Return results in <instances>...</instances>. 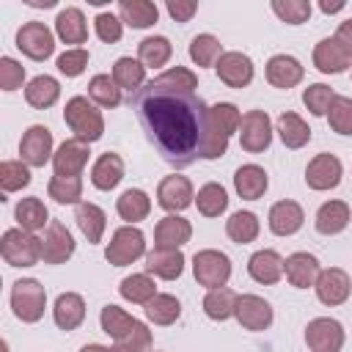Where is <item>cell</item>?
<instances>
[{"instance_id":"obj_1","label":"cell","mask_w":352,"mask_h":352,"mask_svg":"<svg viewBox=\"0 0 352 352\" xmlns=\"http://www.w3.org/2000/svg\"><path fill=\"white\" fill-rule=\"evenodd\" d=\"M129 107L138 113L148 143L170 168H187L201 157L209 107L198 94L148 80L129 96Z\"/></svg>"},{"instance_id":"obj_2","label":"cell","mask_w":352,"mask_h":352,"mask_svg":"<svg viewBox=\"0 0 352 352\" xmlns=\"http://www.w3.org/2000/svg\"><path fill=\"white\" fill-rule=\"evenodd\" d=\"M63 121L74 132V138H80L85 143H94L104 135V118H102L99 107L94 102H88V96H72L66 102Z\"/></svg>"},{"instance_id":"obj_3","label":"cell","mask_w":352,"mask_h":352,"mask_svg":"<svg viewBox=\"0 0 352 352\" xmlns=\"http://www.w3.org/2000/svg\"><path fill=\"white\" fill-rule=\"evenodd\" d=\"M11 308L19 322H38L47 308V292L36 278H19L11 286Z\"/></svg>"},{"instance_id":"obj_4","label":"cell","mask_w":352,"mask_h":352,"mask_svg":"<svg viewBox=\"0 0 352 352\" xmlns=\"http://www.w3.org/2000/svg\"><path fill=\"white\" fill-rule=\"evenodd\" d=\"M0 253L11 267H33L41 261V239L25 228H8L0 239Z\"/></svg>"},{"instance_id":"obj_5","label":"cell","mask_w":352,"mask_h":352,"mask_svg":"<svg viewBox=\"0 0 352 352\" xmlns=\"http://www.w3.org/2000/svg\"><path fill=\"white\" fill-rule=\"evenodd\" d=\"M146 256V236L140 228L135 226H121L113 231L107 248H104V258L113 264V267H126L138 258Z\"/></svg>"},{"instance_id":"obj_6","label":"cell","mask_w":352,"mask_h":352,"mask_svg":"<svg viewBox=\"0 0 352 352\" xmlns=\"http://www.w3.org/2000/svg\"><path fill=\"white\" fill-rule=\"evenodd\" d=\"M192 275L201 286L206 289H220L228 283L231 278V258L214 248H206V250H198L192 256Z\"/></svg>"},{"instance_id":"obj_7","label":"cell","mask_w":352,"mask_h":352,"mask_svg":"<svg viewBox=\"0 0 352 352\" xmlns=\"http://www.w3.org/2000/svg\"><path fill=\"white\" fill-rule=\"evenodd\" d=\"M272 143V121L264 110H248L239 121V146L250 154L267 151Z\"/></svg>"},{"instance_id":"obj_8","label":"cell","mask_w":352,"mask_h":352,"mask_svg":"<svg viewBox=\"0 0 352 352\" xmlns=\"http://www.w3.org/2000/svg\"><path fill=\"white\" fill-rule=\"evenodd\" d=\"M344 338H346V333H344L341 322L330 319V316H316L305 327V344L311 352H341Z\"/></svg>"},{"instance_id":"obj_9","label":"cell","mask_w":352,"mask_h":352,"mask_svg":"<svg viewBox=\"0 0 352 352\" xmlns=\"http://www.w3.org/2000/svg\"><path fill=\"white\" fill-rule=\"evenodd\" d=\"M52 154V132L44 124H33L25 129L22 140H19V160L28 168H44L50 162Z\"/></svg>"},{"instance_id":"obj_10","label":"cell","mask_w":352,"mask_h":352,"mask_svg":"<svg viewBox=\"0 0 352 352\" xmlns=\"http://www.w3.org/2000/svg\"><path fill=\"white\" fill-rule=\"evenodd\" d=\"M16 47L30 60H47L55 52V36L44 22H25L16 30Z\"/></svg>"},{"instance_id":"obj_11","label":"cell","mask_w":352,"mask_h":352,"mask_svg":"<svg viewBox=\"0 0 352 352\" xmlns=\"http://www.w3.org/2000/svg\"><path fill=\"white\" fill-rule=\"evenodd\" d=\"M341 176H344L341 160H338L336 154H330V151L316 154V157L308 162V168H305V184H308L311 190H316V192H324V190L338 187Z\"/></svg>"},{"instance_id":"obj_12","label":"cell","mask_w":352,"mask_h":352,"mask_svg":"<svg viewBox=\"0 0 352 352\" xmlns=\"http://www.w3.org/2000/svg\"><path fill=\"white\" fill-rule=\"evenodd\" d=\"M74 256V236L60 220H50L41 236V258L44 264H63Z\"/></svg>"},{"instance_id":"obj_13","label":"cell","mask_w":352,"mask_h":352,"mask_svg":"<svg viewBox=\"0 0 352 352\" xmlns=\"http://www.w3.org/2000/svg\"><path fill=\"white\" fill-rule=\"evenodd\" d=\"M192 198H195L192 182H190L187 176H179V173L165 176V179L160 182V187H157V204H160L165 212H170V214L184 212V209L192 204Z\"/></svg>"},{"instance_id":"obj_14","label":"cell","mask_w":352,"mask_h":352,"mask_svg":"<svg viewBox=\"0 0 352 352\" xmlns=\"http://www.w3.org/2000/svg\"><path fill=\"white\" fill-rule=\"evenodd\" d=\"M88 143L80 138H69L58 146L55 157H52V168L55 176H82V168L88 165Z\"/></svg>"},{"instance_id":"obj_15","label":"cell","mask_w":352,"mask_h":352,"mask_svg":"<svg viewBox=\"0 0 352 352\" xmlns=\"http://www.w3.org/2000/svg\"><path fill=\"white\" fill-rule=\"evenodd\" d=\"M314 289H316L319 302H324V305H341V302L349 300L352 280H349V275H346L344 270H338V267H327V270L319 272Z\"/></svg>"},{"instance_id":"obj_16","label":"cell","mask_w":352,"mask_h":352,"mask_svg":"<svg viewBox=\"0 0 352 352\" xmlns=\"http://www.w3.org/2000/svg\"><path fill=\"white\" fill-rule=\"evenodd\" d=\"M314 66L322 72V74H341L352 66V52L336 38H322L316 47H314Z\"/></svg>"},{"instance_id":"obj_17","label":"cell","mask_w":352,"mask_h":352,"mask_svg":"<svg viewBox=\"0 0 352 352\" xmlns=\"http://www.w3.org/2000/svg\"><path fill=\"white\" fill-rule=\"evenodd\" d=\"M234 316L245 330L258 333V330H267L272 324V305L258 294H239Z\"/></svg>"},{"instance_id":"obj_18","label":"cell","mask_w":352,"mask_h":352,"mask_svg":"<svg viewBox=\"0 0 352 352\" xmlns=\"http://www.w3.org/2000/svg\"><path fill=\"white\" fill-rule=\"evenodd\" d=\"M217 77L228 85V88H245L253 80V60L245 52H223L217 66H214Z\"/></svg>"},{"instance_id":"obj_19","label":"cell","mask_w":352,"mask_h":352,"mask_svg":"<svg viewBox=\"0 0 352 352\" xmlns=\"http://www.w3.org/2000/svg\"><path fill=\"white\" fill-rule=\"evenodd\" d=\"M267 223H270V231L275 236H292V234H297L302 228L305 212H302V206L297 201H289L286 198V201H278V204L270 206Z\"/></svg>"},{"instance_id":"obj_20","label":"cell","mask_w":352,"mask_h":352,"mask_svg":"<svg viewBox=\"0 0 352 352\" xmlns=\"http://www.w3.org/2000/svg\"><path fill=\"white\" fill-rule=\"evenodd\" d=\"M319 272H322V267H319V258L314 253L300 250V253H292L289 258H283V275H286V280L294 289L314 286L316 278H319Z\"/></svg>"},{"instance_id":"obj_21","label":"cell","mask_w":352,"mask_h":352,"mask_svg":"<svg viewBox=\"0 0 352 352\" xmlns=\"http://www.w3.org/2000/svg\"><path fill=\"white\" fill-rule=\"evenodd\" d=\"M264 74H267V82H270V85L289 91V88H294V85L302 80L305 69H302V63H300L294 55L280 52V55H272V58L267 60Z\"/></svg>"},{"instance_id":"obj_22","label":"cell","mask_w":352,"mask_h":352,"mask_svg":"<svg viewBox=\"0 0 352 352\" xmlns=\"http://www.w3.org/2000/svg\"><path fill=\"white\" fill-rule=\"evenodd\" d=\"M146 272L162 280H176L184 272V253L179 248H154L146 253Z\"/></svg>"},{"instance_id":"obj_23","label":"cell","mask_w":352,"mask_h":352,"mask_svg":"<svg viewBox=\"0 0 352 352\" xmlns=\"http://www.w3.org/2000/svg\"><path fill=\"white\" fill-rule=\"evenodd\" d=\"M248 275L256 280V283H264V286H272L283 278V256L275 253V250H256L250 258H248Z\"/></svg>"},{"instance_id":"obj_24","label":"cell","mask_w":352,"mask_h":352,"mask_svg":"<svg viewBox=\"0 0 352 352\" xmlns=\"http://www.w3.org/2000/svg\"><path fill=\"white\" fill-rule=\"evenodd\" d=\"M352 220V212H349V204L346 201H327L316 209V217H314V226L322 236H336L341 234Z\"/></svg>"},{"instance_id":"obj_25","label":"cell","mask_w":352,"mask_h":352,"mask_svg":"<svg viewBox=\"0 0 352 352\" xmlns=\"http://www.w3.org/2000/svg\"><path fill=\"white\" fill-rule=\"evenodd\" d=\"M192 226L182 214H165L154 228V248H182L190 242Z\"/></svg>"},{"instance_id":"obj_26","label":"cell","mask_w":352,"mask_h":352,"mask_svg":"<svg viewBox=\"0 0 352 352\" xmlns=\"http://www.w3.org/2000/svg\"><path fill=\"white\" fill-rule=\"evenodd\" d=\"M55 33L63 44H85L88 41V25H85L82 11L74 6L60 8L55 16Z\"/></svg>"},{"instance_id":"obj_27","label":"cell","mask_w":352,"mask_h":352,"mask_svg":"<svg viewBox=\"0 0 352 352\" xmlns=\"http://www.w3.org/2000/svg\"><path fill=\"white\" fill-rule=\"evenodd\" d=\"M121 179H124V160H121L116 151H104V154L94 162V168H91V184H94L96 190L110 192V190L118 187Z\"/></svg>"},{"instance_id":"obj_28","label":"cell","mask_w":352,"mask_h":352,"mask_svg":"<svg viewBox=\"0 0 352 352\" xmlns=\"http://www.w3.org/2000/svg\"><path fill=\"white\" fill-rule=\"evenodd\" d=\"M270 187V179H267V170L261 165H242L236 168L234 173V190L239 192V198L245 201H258Z\"/></svg>"},{"instance_id":"obj_29","label":"cell","mask_w":352,"mask_h":352,"mask_svg":"<svg viewBox=\"0 0 352 352\" xmlns=\"http://www.w3.org/2000/svg\"><path fill=\"white\" fill-rule=\"evenodd\" d=\"M52 319L60 330H74L82 324L85 319V300L77 292H63L58 294L55 305H52Z\"/></svg>"},{"instance_id":"obj_30","label":"cell","mask_w":352,"mask_h":352,"mask_svg":"<svg viewBox=\"0 0 352 352\" xmlns=\"http://www.w3.org/2000/svg\"><path fill=\"white\" fill-rule=\"evenodd\" d=\"M118 19L135 30H143L160 19V8H157V3H148V0H121Z\"/></svg>"},{"instance_id":"obj_31","label":"cell","mask_w":352,"mask_h":352,"mask_svg":"<svg viewBox=\"0 0 352 352\" xmlns=\"http://www.w3.org/2000/svg\"><path fill=\"white\" fill-rule=\"evenodd\" d=\"M58 96H60V82L55 77H50V74H38L25 85V102L30 107H36V110L52 107L58 102Z\"/></svg>"},{"instance_id":"obj_32","label":"cell","mask_w":352,"mask_h":352,"mask_svg":"<svg viewBox=\"0 0 352 352\" xmlns=\"http://www.w3.org/2000/svg\"><path fill=\"white\" fill-rule=\"evenodd\" d=\"M74 220H77V226H80V231L85 234L88 242H102L104 228H107V217H104V212L96 204L80 201L74 206Z\"/></svg>"},{"instance_id":"obj_33","label":"cell","mask_w":352,"mask_h":352,"mask_svg":"<svg viewBox=\"0 0 352 352\" xmlns=\"http://www.w3.org/2000/svg\"><path fill=\"white\" fill-rule=\"evenodd\" d=\"M236 302H239V294L234 289H228V286L209 289L204 297V314L214 322H226L236 314Z\"/></svg>"},{"instance_id":"obj_34","label":"cell","mask_w":352,"mask_h":352,"mask_svg":"<svg viewBox=\"0 0 352 352\" xmlns=\"http://www.w3.org/2000/svg\"><path fill=\"white\" fill-rule=\"evenodd\" d=\"M116 209H118V217H121V220H126L129 226H135V223H140V220L148 217V212H151V198H148L143 190L129 187V190H124L121 198L116 201Z\"/></svg>"},{"instance_id":"obj_35","label":"cell","mask_w":352,"mask_h":352,"mask_svg":"<svg viewBox=\"0 0 352 352\" xmlns=\"http://www.w3.org/2000/svg\"><path fill=\"white\" fill-rule=\"evenodd\" d=\"M113 80L121 91H129V96H132L146 85V66L135 58H118L113 63Z\"/></svg>"},{"instance_id":"obj_36","label":"cell","mask_w":352,"mask_h":352,"mask_svg":"<svg viewBox=\"0 0 352 352\" xmlns=\"http://www.w3.org/2000/svg\"><path fill=\"white\" fill-rule=\"evenodd\" d=\"M14 217H16L19 228H25V231H30V234H36L38 228L50 226V212H47L44 201L36 198V195L22 198V201L16 204V209H14Z\"/></svg>"},{"instance_id":"obj_37","label":"cell","mask_w":352,"mask_h":352,"mask_svg":"<svg viewBox=\"0 0 352 352\" xmlns=\"http://www.w3.org/2000/svg\"><path fill=\"white\" fill-rule=\"evenodd\" d=\"M118 294L135 305H146L157 297V286L148 272H132L118 283Z\"/></svg>"},{"instance_id":"obj_38","label":"cell","mask_w":352,"mask_h":352,"mask_svg":"<svg viewBox=\"0 0 352 352\" xmlns=\"http://www.w3.org/2000/svg\"><path fill=\"white\" fill-rule=\"evenodd\" d=\"M278 135H280L286 148H302L311 140V126L297 113L286 110V113L278 116Z\"/></svg>"},{"instance_id":"obj_39","label":"cell","mask_w":352,"mask_h":352,"mask_svg":"<svg viewBox=\"0 0 352 352\" xmlns=\"http://www.w3.org/2000/svg\"><path fill=\"white\" fill-rule=\"evenodd\" d=\"M99 324H102V330L113 338V341H121L124 336H129L135 327H138V319L135 316H129L124 308H118V305H104L102 308V314H99Z\"/></svg>"},{"instance_id":"obj_40","label":"cell","mask_w":352,"mask_h":352,"mask_svg":"<svg viewBox=\"0 0 352 352\" xmlns=\"http://www.w3.org/2000/svg\"><path fill=\"white\" fill-rule=\"evenodd\" d=\"M173 55V47L165 36H148L138 44V60L146 66V69H160L170 60Z\"/></svg>"},{"instance_id":"obj_41","label":"cell","mask_w":352,"mask_h":352,"mask_svg":"<svg viewBox=\"0 0 352 352\" xmlns=\"http://www.w3.org/2000/svg\"><path fill=\"white\" fill-rule=\"evenodd\" d=\"M220 55H223V44H220V38L212 36V33H198V36L190 41V60H192L195 66H201V69L217 66Z\"/></svg>"},{"instance_id":"obj_42","label":"cell","mask_w":352,"mask_h":352,"mask_svg":"<svg viewBox=\"0 0 352 352\" xmlns=\"http://www.w3.org/2000/svg\"><path fill=\"white\" fill-rule=\"evenodd\" d=\"M258 231H261V226H258V217L253 214V212H234L228 220H226V234H228V239L231 242H236V245H248V242H253L256 236H258Z\"/></svg>"},{"instance_id":"obj_43","label":"cell","mask_w":352,"mask_h":352,"mask_svg":"<svg viewBox=\"0 0 352 352\" xmlns=\"http://www.w3.org/2000/svg\"><path fill=\"white\" fill-rule=\"evenodd\" d=\"M195 206L204 217H220L226 209H228V195H226V187L217 184V182H209L198 190L195 195Z\"/></svg>"},{"instance_id":"obj_44","label":"cell","mask_w":352,"mask_h":352,"mask_svg":"<svg viewBox=\"0 0 352 352\" xmlns=\"http://www.w3.org/2000/svg\"><path fill=\"white\" fill-rule=\"evenodd\" d=\"M146 319L154 322V324H173L179 316H182V302L173 297V294H157L151 302H146Z\"/></svg>"},{"instance_id":"obj_45","label":"cell","mask_w":352,"mask_h":352,"mask_svg":"<svg viewBox=\"0 0 352 352\" xmlns=\"http://www.w3.org/2000/svg\"><path fill=\"white\" fill-rule=\"evenodd\" d=\"M88 96L99 107H118L121 104V88L110 74H94L88 82Z\"/></svg>"},{"instance_id":"obj_46","label":"cell","mask_w":352,"mask_h":352,"mask_svg":"<svg viewBox=\"0 0 352 352\" xmlns=\"http://www.w3.org/2000/svg\"><path fill=\"white\" fill-rule=\"evenodd\" d=\"M47 192L58 204H80L82 198V179L80 176H52L47 184Z\"/></svg>"},{"instance_id":"obj_47","label":"cell","mask_w":352,"mask_h":352,"mask_svg":"<svg viewBox=\"0 0 352 352\" xmlns=\"http://www.w3.org/2000/svg\"><path fill=\"white\" fill-rule=\"evenodd\" d=\"M30 184V168L22 160H6L0 162V187L6 192H16Z\"/></svg>"},{"instance_id":"obj_48","label":"cell","mask_w":352,"mask_h":352,"mask_svg":"<svg viewBox=\"0 0 352 352\" xmlns=\"http://www.w3.org/2000/svg\"><path fill=\"white\" fill-rule=\"evenodd\" d=\"M270 8L286 25H302L311 16V3L308 0H272Z\"/></svg>"},{"instance_id":"obj_49","label":"cell","mask_w":352,"mask_h":352,"mask_svg":"<svg viewBox=\"0 0 352 352\" xmlns=\"http://www.w3.org/2000/svg\"><path fill=\"white\" fill-rule=\"evenodd\" d=\"M333 99H336V94H333V88L324 85V82H314V85H308V88L302 91V104L308 107L311 116H327Z\"/></svg>"},{"instance_id":"obj_50","label":"cell","mask_w":352,"mask_h":352,"mask_svg":"<svg viewBox=\"0 0 352 352\" xmlns=\"http://www.w3.org/2000/svg\"><path fill=\"white\" fill-rule=\"evenodd\" d=\"M327 121H330V129H333V132H338V135H352V99H349V96H336V99L330 102Z\"/></svg>"},{"instance_id":"obj_51","label":"cell","mask_w":352,"mask_h":352,"mask_svg":"<svg viewBox=\"0 0 352 352\" xmlns=\"http://www.w3.org/2000/svg\"><path fill=\"white\" fill-rule=\"evenodd\" d=\"M154 80H157L160 85H168V88H176V91H190V94H195V88H198L195 72H190V69H184V66H173V69L157 74Z\"/></svg>"},{"instance_id":"obj_52","label":"cell","mask_w":352,"mask_h":352,"mask_svg":"<svg viewBox=\"0 0 352 352\" xmlns=\"http://www.w3.org/2000/svg\"><path fill=\"white\" fill-rule=\"evenodd\" d=\"M209 116H212V121H214L228 138H231L234 132H239V121H242V116H239L236 104H231V102H217V104L209 107Z\"/></svg>"},{"instance_id":"obj_53","label":"cell","mask_w":352,"mask_h":352,"mask_svg":"<svg viewBox=\"0 0 352 352\" xmlns=\"http://www.w3.org/2000/svg\"><path fill=\"white\" fill-rule=\"evenodd\" d=\"M88 50L85 47H72L66 50L63 55H58V72L66 74V77H80L88 66Z\"/></svg>"},{"instance_id":"obj_54","label":"cell","mask_w":352,"mask_h":352,"mask_svg":"<svg viewBox=\"0 0 352 352\" xmlns=\"http://www.w3.org/2000/svg\"><path fill=\"white\" fill-rule=\"evenodd\" d=\"M94 30H96V36H99L104 44H116V41L124 36V22H121L116 14L102 11V14H96V19H94Z\"/></svg>"},{"instance_id":"obj_55","label":"cell","mask_w":352,"mask_h":352,"mask_svg":"<svg viewBox=\"0 0 352 352\" xmlns=\"http://www.w3.org/2000/svg\"><path fill=\"white\" fill-rule=\"evenodd\" d=\"M22 82H25V66L19 60L3 55L0 58V88L3 91H16V88H22Z\"/></svg>"},{"instance_id":"obj_56","label":"cell","mask_w":352,"mask_h":352,"mask_svg":"<svg viewBox=\"0 0 352 352\" xmlns=\"http://www.w3.org/2000/svg\"><path fill=\"white\" fill-rule=\"evenodd\" d=\"M168 14H170V19H176V22H190L192 19V14L198 11V3L195 0H168Z\"/></svg>"},{"instance_id":"obj_57","label":"cell","mask_w":352,"mask_h":352,"mask_svg":"<svg viewBox=\"0 0 352 352\" xmlns=\"http://www.w3.org/2000/svg\"><path fill=\"white\" fill-rule=\"evenodd\" d=\"M336 38L352 52V19H344L341 25H338V30H336Z\"/></svg>"},{"instance_id":"obj_58","label":"cell","mask_w":352,"mask_h":352,"mask_svg":"<svg viewBox=\"0 0 352 352\" xmlns=\"http://www.w3.org/2000/svg\"><path fill=\"white\" fill-rule=\"evenodd\" d=\"M344 6H346V3H341V0H336V3L322 0V3H319V8H322L324 14H338V11H344Z\"/></svg>"},{"instance_id":"obj_59","label":"cell","mask_w":352,"mask_h":352,"mask_svg":"<svg viewBox=\"0 0 352 352\" xmlns=\"http://www.w3.org/2000/svg\"><path fill=\"white\" fill-rule=\"evenodd\" d=\"M80 352H118V349H116V346L110 349V346H104V344H85Z\"/></svg>"},{"instance_id":"obj_60","label":"cell","mask_w":352,"mask_h":352,"mask_svg":"<svg viewBox=\"0 0 352 352\" xmlns=\"http://www.w3.org/2000/svg\"><path fill=\"white\" fill-rule=\"evenodd\" d=\"M25 6H30V8H52L55 0H25Z\"/></svg>"},{"instance_id":"obj_61","label":"cell","mask_w":352,"mask_h":352,"mask_svg":"<svg viewBox=\"0 0 352 352\" xmlns=\"http://www.w3.org/2000/svg\"><path fill=\"white\" fill-rule=\"evenodd\" d=\"M154 352H157V349H154Z\"/></svg>"}]
</instances>
